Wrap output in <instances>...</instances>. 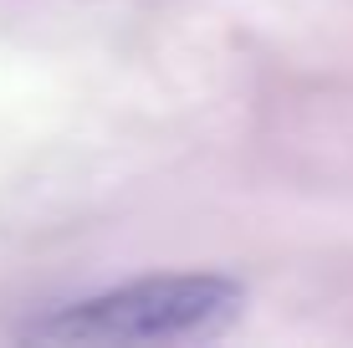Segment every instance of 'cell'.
Instances as JSON below:
<instances>
[{
	"instance_id": "cell-1",
	"label": "cell",
	"mask_w": 353,
	"mask_h": 348,
	"mask_svg": "<svg viewBox=\"0 0 353 348\" xmlns=\"http://www.w3.org/2000/svg\"><path fill=\"white\" fill-rule=\"evenodd\" d=\"M246 307V287L221 272H164L108 287L26 323V343H194L215 338Z\"/></svg>"
}]
</instances>
